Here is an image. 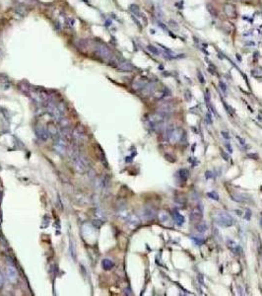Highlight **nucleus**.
I'll return each instance as SVG.
<instances>
[{"label": "nucleus", "instance_id": "nucleus-1", "mask_svg": "<svg viewBox=\"0 0 262 296\" xmlns=\"http://www.w3.org/2000/svg\"><path fill=\"white\" fill-rule=\"evenodd\" d=\"M70 156H71V160L73 162L74 168L76 169L77 172L84 173L87 171L88 162H87V159L85 158V156H84L83 154L78 152L77 150H75V149H71V154H70Z\"/></svg>", "mask_w": 262, "mask_h": 296}, {"label": "nucleus", "instance_id": "nucleus-2", "mask_svg": "<svg viewBox=\"0 0 262 296\" xmlns=\"http://www.w3.org/2000/svg\"><path fill=\"white\" fill-rule=\"evenodd\" d=\"M214 219L217 224L222 227H230L235 223V220L227 212H218L215 214Z\"/></svg>", "mask_w": 262, "mask_h": 296}, {"label": "nucleus", "instance_id": "nucleus-3", "mask_svg": "<svg viewBox=\"0 0 262 296\" xmlns=\"http://www.w3.org/2000/svg\"><path fill=\"white\" fill-rule=\"evenodd\" d=\"M168 138L170 141L171 142H179L182 139V136H183V130L181 128H168Z\"/></svg>", "mask_w": 262, "mask_h": 296}, {"label": "nucleus", "instance_id": "nucleus-4", "mask_svg": "<svg viewBox=\"0 0 262 296\" xmlns=\"http://www.w3.org/2000/svg\"><path fill=\"white\" fill-rule=\"evenodd\" d=\"M96 53L99 54L101 57L105 58V59H111L112 58V53H111L110 49L104 45H98L96 46Z\"/></svg>", "mask_w": 262, "mask_h": 296}, {"label": "nucleus", "instance_id": "nucleus-5", "mask_svg": "<svg viewBox=\"0 0 262 296\" xmlns=\"http://www.w3.org/2000/svg\"><path fill=\"white\" fill-rule=\"evenodd\" d=\"M6 274H7V278L8 279L11 281V282L15 283L17 282V280L19 278V274H18V270L15 266H14L12 264H9L7 265L6 267Z\"/></svg>", "mask_w": 262, "mask_h": 296}, {"label": "nucleus", "instance_id": "nucleus-6", "mask_svg": "<svg viewBox=\"0 0 262 296\" xmlns=\"http://www.w3.org/2000/svg\"><path fill=\"white\" fill-rule=\"evenodd\" d=\"M54 148L58 153L64 155L67 151V144L65 142V139L62 136H58L57 138L55 139V144H54Z\"/></svg>", "mask_w": 262, "mask_h": 296}, {"label": "nucleus", "instance_id": "nucleus-7", "mask_svg": "<svg viewBox=\"0 0 262 296\" xmlns=\"http://www.w3.org/2000/svg\"><path fill=\"white\" fill-rule=\"evenodd\" d=\"M36 132H37V137H39L40 140H43V141H45V140H48V136H49L48 128H45L44 126H41V125H37V126Z\"/></svg>", "mask_w": 262, "mask_h": 296}, {"label": "nucleus", "instance_id": "nucleus-8", "mask_svg": "<svg viewBox=\"0 0 262 296\" xmlns=\"http://www.w3.org/2000/svg\"><path fill=\"white\" fill-rule=\"evenodd\" d=\"M123 218L126 222L128 223V225H130L131 227H136L139 225L140 223V219L137 217L136 215L134 214H129V213H126L125 216H123Z\"/></svg>", "mask_w": 262, "mask_h": 296}, {"label": "nucleus", "instance_id": "nucleus-9", "mask_svg": "<svg viewBox=\"0 0 262 296\" xmlns=\"http://www.w3.org/2000/svg\"><path fill=\"white\" fill-rule=\"evenodd\" d=\"M203 217V213H202V208L194 207L190 212V220H192L194 222H199L201 221V219Z\"/></svg>", "mask_w": 262, "mask_h": 296}, {"label": "nucleus", "instance_id": "nucleus-10", "mask_svg": "<svg viewBox=\"0 0 262 296\" xmlns=\"http://www.w3.org/2000/svg\"><path fill=\"white\" fill-rule=\"evenodd\" d=\"M72 136L77 142H82L83 140L85 139L86 134L82 128H75L74 131L72 132Z\"/></svg>", "mask_w": 262, "mask_h": 296}, {"label": "nucleus", "instance_id": "nucleus-11", "mask_svg": "<svg viewBox=\"0 0 262 296\" xmlns=\"http://www.w3.org/2000/svg\"><path fill=\"white\" fill-rule=\"evenodd\" d=\"M156 210L152 207H145L142 211V218L145 220H151L155 218Z\"/></svg>", "mask_w": 262, "mask_h": 296}, {"label": "nucleus", "instance_id": "nucleus-12", "mask_svg": "<svg viewBox=\"0 0 262 296\" xmlns=\"http://www.w3.org/2000/svg\"><path fill=\"white\" fill-rule=\"evenodd\" d=\"M118 69L122 70V71H132L134 69V66L132 65V63H130L129 61H126V60H123V61H120L118 64Z\"/></svg>", "mask_w": 262, "mask_h": 296}, {"label": "nucleus", "instance_id": "nucleus-13", "mask_svg": "<svg viewBox=\"0 0 262 296\" xmlns=\"http://www.w3.org/2000/svg\"><path fill=\"white\" fill-rule=\"evenodd\" d=\"M228 247L230 248V250L235 254V255H240V254L241 253V247L237 245V244L236 242H233V241H231V240H229L228 241Z\"/></svg>", "mask_w": 262, "mask_h": 296}, {"label": "nucleus", "instance_id": "nucleus-14", "mask_svg": "<svg viewBox=\"0 0 262 296\" xmlns=\"http://www.w3.org/2000/svg\"><path fill=\"white\" fill-rule=\"evenodd\" d=\"M176 176L180 181L185 182L187 180V178L189 177V171L187 170V169H180V170L176 173Z\"/></svg>", "mask_w": 262, "mask_h": 296}, {"label": "nucleus", "instance_id": "nucleus-15", "mask_svg": "<svg viewBox=\"0 0 262 296\" xmlns=\"http://www.w3.org/2000/svg\"><path fill=\"white\" fill-rule=\"evenodd\" d=\"M172 217H174L175 221L177 225H182L184 223V217L180 213H179V211H175V210L172 211Z\"/></svg>", "mask_w": 262, "mask_h": 296}, {"label": "nucleus", "instance_id": "nucleus-16", "mask_svg": "<svg viewBox=\"0 0 262 296\" xmlns=\"http://www.w3.org/2000/svg\"><path fill=\"white\" fill-rule=\"evenodd\" d=\"M102 267H104V270H111L112 267H114V262H112L111 260L105 259V260H102Z\"/></svg>", "mask_w": 262, "mask_h": 296}, {"label": "nucleus", "instance_id": "nucleus-17", "mask_svg": "<svg viewBox=\"0 0 262 296\" xmlns=\"http://www.w3.org/2000/svg\"><path fill=\"white\" fill-rule=\"evenodd\" d=\"M225 12H226L227 15L230 17L236 16V9L232 5H226V7H225Z\"/></svg>", "mask_w": 262, "mask_h": 296}, {"label": "nucleus", "instance_id": "nucleus-18", "mask_svg": "<svg viewBox=\"0 0 262 296\" xmlns=\"http://www.w3.org/2000/svg\"><path fill=\"white\" fill-rule=\"evenodd\" d=\"M206 229H207V225L204 221H199L198 224L196 225V230L199 232V233H204L206 231Z\"/></svg>", "mask_w": 262, "mask_h": 296}, {"label": "nucleus", "instance_id": "nucleus-19", "mask_svg": "<svg viewBox=\"0 0 262 296\" xmlns=\"http://www.w3.org/2000/svg\"><path fill=\"white\" fill-rule=\"evenodd\" d=\"M147 49H148V50L150 51V53H152L153 54H155V55H160L161 54V51L159 50V49L155 48V46L152 45H149L147 46Z\"/></svg>", "mask_w": 262, "mask_h": 296}, {"label": "nucleus", "instance_id": "nucleus-20", "mask_svg": "<svg viewBox=\"0 0 262 296\" xmlns=\"http://www.w3.org/2000/svg\"><path fill=\"white\" fill-rule=\"evenodd\" d=\"M130 10L132 11V12L135 14V15H136V16L141 17L142 14H141V12H140V9H139V7H138V6L134 5V4H133V5H130Z\"/></svg>", "mask_w": 262, "mask_h": 296}, {"label": "nucleus", "instance_id": "nucleus-21", "mask_svg": "<svg viewBox=\"0 0 262 296\" xmlns=\"http://www.w3.org/2000/svg\"><path fill=\"white\" fill-rule=\"evenodd\" d=\"M159 218H160L161 222H163V223L168 221V213H166V212H161L160 214H159Z\"/></svg>", "mask_w": 262, "mask_h": 296}, {"label": "nucleus", "instance_id": "nucleus-22", "mask_svg": "<svg viewBox=\"0 0 262 296\" xmlns=\"http://www.w3.org/2000/svg\"><path fill=\"white\" fill-rule=\"evenodd\" d=\"M207 10L209 11V13L211 14L213 17H217V12H216L215 8L211 5V4H207Z\"/></svg>", "mask_w": 262, "mask_h": 296}, {"label": "nucleus", "instance_id": "nucleus-23", "mask_svg": "<svg viewBox=\"0 0 262 296\" xmlns=\"http://www.w3.org/2000/svg\"><path fill=\"white\" fill-rule=\"evenodd\" d=\"M207 195L210 197V199H215V200H219V195L216 191H210L207 194Z\"/></svg>", "mask_w": 262, "mask_h": 296}, {"label": "nucleus", "instance_id": "nucleus-24", "mask_svg": "<svg viewBox=\"0 0 262 296\" xmlns=\"http://www.w3.org/2000/svg\"><path fill=\"white\" fill-rule=\"evenodd\" d=\"M170 26H171L172 28H176V29H179V25H177V23L174 20H170Z\"/></svg>", "mask_w": 262, "mask_h": 296}, {"label": "nucleus", "instance_id": "nucleus-25", "mask_svg": "<svg viewBox=\"0 0 262 296\" xmlns=\"http://www.w3.org/2000/svg\"><path fill=\"white\" fill-rule=\"evenodd\" d=\"M192 239L196 242V244H197V245H202V244H204V240H203V239H196L195 237H193Z\"/></svg>", "mask_w": 262, "mask_h": 296}, {"label": "nucleus", "instance_id": "nucleus-26", "mask_svg": "<svg viewBox=\"0 0 262 296\" xmlns=\"http://www.w3.org/2000/svg\"><path fill=\"white\" fill-rule=\"evenodd\" d=\"M198 77H199V80L201 81V83H204L205 81H204V77H203V75H202V73H201L200 71L198 72Z\"/></svg>", "mask_w": 262, "mask_h": 296}, {"label": "nucleus", "instance_id": "nucleus-27", "mask_svg": "<svg viewBox=\"0 0 262 296\" xmlns=\"http://www.w3.org/2000/svg\"><path fill=\"white\" fill-rule=\"evenodd\" d=\"M220 86H221V89L224 91V92H226L227 91V88H226V85H225V83L223 82H220Z\"/></svg>", "mask_w": 262, "mask_h": 296}, {"label": "nucleus", "instance_id": "nucleus-28", "mask_svg": "<svg viewBox=\"0 0 262 296\" xmlns=\"http://www.w3.org/2000/svg\"><path fill=\"white\" fill-rule=\"evenodd\" d=\"M3 282H4V279H3V276L1 274V272H0V287L3 285Z\"/></svg>", "mask_w": 262, "mask_h": 296}, {"label": "nucleus", "instance_id": "nucleus-29", "mask_svg": "<svg viewBox=\"0 0 262 296\" xmlns=\"http://www.w3.org/2000/svg\"><path fill=\"white\" fill-rule=\"evenodd\" d=\"M237 138L238 139V140H240V141H241V144H242V145H245V139H242L241 137H240V136H237Z\"/></svg>", "mask_w": 262, "mask_h": 296}, {"label": "nucleus", "instance_id": "nucleus-30", "mask_svg": "<svg viewBox=\"0 0 262 296\" xmlns=\"http://www.w3.org/2000/svg\"><path fill=\"white\" fill-rule=\"evenodd\" d=\"M212 177H213V175H212L211 172H210V171L206 172V178H212Z\"/></svg>", "mask_w": 262, "mask_h": 296}, {"label": "nucleus", "instance_id": "nucleus-31", "mask_svg": "<svg viewBox=\"0 0 262 296\" xmlns=\"http://www.w3.org/2000/svg\"><path fill=\"white\" fill-rule=\"evenodd\" d=\"M222 135L224 136L225 138H227V139H229V138H230V136L228 135V133H227V132H222Z\"/></svg>", "mask_w": 262, "mask_h": 296}, {"label": "nucleus", "instance_id": "nucleus-32", "mask_svg": "<svg viewBox=\"0 0 262 296\" xmlns=\"http://www.w3.org/2000/svg\"><path fill=\"white\" fill-rule=\"evenodd\" d=\"M227 147H228V149H229V152H230V153H232V152H233L232 146H230V144H227Z\"/></svg>", "mask_w": 262, "mask_h": 296}, {"label": "nucleus", "instance_id": "nucleus-33", "mask_svg": "<svg viewBox=\"0 0 262 296\" xmlns=\"http://www.w3.org/2000/svg\"><path fill=\"white\" fill-rule=\"evenodd\" d=\"M222 155H224V157H225V160H228V155L225 154V152H222Z\"/></svg>", "mask_w": 262, "mask_h": 296}, {"label": "nucleus", "instance_id": "nucleus-34", "mask_svg": "<svg viewBox=\"0 0 262 296\" xmlns=\"http://www.w3.org/2000/svg\"><path fill=\"white\" fill-rule=\"evenodd\" d=\"M0 56H1V50H0Z\"/></svg>", "mask_w": 262, "mask_h": 296}]
</instances>
